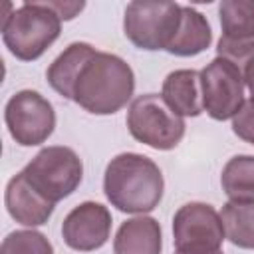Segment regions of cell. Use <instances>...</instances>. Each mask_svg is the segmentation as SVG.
I'll return each instance as SVG.
<instances>
[{
	"label": "cell",
	"instance_id": "6da1fadb",
	"mask_svg": "<svg viewBox=\"0 0 254 254\" xmlns=\"http://www.w3.org/2000/svg\"><path fill=\"white\" fill-rule=\"evenodd\" d=\"M133 91L131 65L115 54L95 50L81 64L69 99L93 115H113L127 105Z\"/></svg>",
	"mask_w": 254,
	"mask_h": 254
},
{
	"label": "cell",
	"instance_id": "7a4b0ae2",
	"mask_svg": "<svg viewBox=\"0 0 254 254\" xmlns=\"http://www.w3.org/2000/svg\"><path fill=\"white\" fill-rule=\"evenodd\" d=\"M165 181L159 165L139 153H121L109 161L103 192L111 206L127 214H145L163 198Z\"/></svg>",
	"mask_w": 254,
	"mask_h": 254
},
{
	"label": "cell",
	"instance_id": "3957f363",
	"mask_svg": "<svg viewBox=\"0 0 254 254\" xmlns=\"http://www.w3.org/2000/svg\"><path fill=\"white\" fill-rule=\"evenodd\" d=\"M62 32V18L46 2H24L2 24V40L10 54L22 62L38 60Z\"/></svg>",
	"mask_w": 254,
	"mask_h": 254
},
{
	"label": "cell",
	"instance_id": "277c9868",
	"mask_svg": "<svg viewBox=\"0 0 254 254\" xmlns=\"http://www.w3.org/2000/svg\"><path fill=\"white\" fill-rule=\"evenodd\" d=\"M24 179L50 202L69 196L83 179V163L79 155L64 145L44 147L24 169Z\"/></svg>",
	"mask_w": 254,
	"mask_h": 254
},
{
	"label": "cell",
	"instance_id": "5b68a950",
	"mask_svg": "<svg viewBox=\"0 0 254 254\" xmlns=\"http://www.w3.org/2000/svg\"><path fill=\"white\" fill-rule=\"evenodd\" d=\"M185 119L157 93L135 97L127 109V129L131 137L157 151L175 149L185 137Z\"/></svg>",
	"mask_w": 254,
	"mask_h": 254
},
{
	"label": "cell",
	"instance_id": "8992f818",
	"mask_svg": "<svg viewBox=\"0 0 254 254\" xmlns=\"http://www.w3.org/2000/svg\"><path fill=\"white\" fill-rule=\"evenodd\" d=\"M181 12L177 2H131L123 18L125 36L141 50H167L181 26Z\"/></svg>",
	"mask_w": 254,
	"mask_h": 254
},
{
	"label": "cell",
	"instance_id": "52a82bcc",
	"mask_svg": "<svg viewBox=\"0 0 254 254\" xmlns=\"http://www.w3.org/2000/svg\"><path fill=\"white\" fill-rule=\"evenodd\" d=\"M224 238L222 218L206 202H187L173 216L177 254H214L220 250Z\"/></svg>",
	"mask_w": 254,
	"mask_h": 254
},
{
	"label": "cell",
	"instance_id": "ba28073f",
	"mask_svg": "<svg viewBox=\"0 0 254 254\" xmlns=\"http://www.w3.org/2000/svg\"><path fill=\"white\" fill-rule=\"evenodd\" d=\"M4 121L10 137L18 145L34 147L54 133L56 111L42 93L22 89L8 99L4 107Z\"/></svg>",
	"mask_w": 254,
	"mask_h": 254
},
{
	"label": "cell",
	"instance_id": "9c48e42d",
	"mask_svg": "<svg viewBox=\"0 0 254 254\" xmlns=\"http://www.w3.org/2000/svg\"><path fill=\"white\" fill-rule=\"evenodd\" d=\"M200 91L202 109L216 121L232 119L246 103L242 69L220 56L200 71Z\"/></svg>",
	"mask_w": 254,
	"mask_h": 254
},
{
	"label": "cell",
	"instance_id": "30bf717a",
	"mask_svg": "<svg viewBox=\"0 0 254 254\" xmlns=\"http://www.w3.org/2000/svg\"><path fill=\"white\" fill-rule=\"evenodd\" d=\"M218 16L222 36L216 54L242 67L254 56V0H224Z\"/></svg>",
	"mask_w": 254,
	"mask_h": 254
},
{
	"label": "cell",
	"instance_id": "8fae6325",
	"mask_svg": "<svg viewBox=\"0 0 254 254\" xmlns=\"http://www.w3.org/2000/svg\"><path fill=\"white\" fill-rule=\"evenodd\" d=\"M111 234V212L101 202L85 200L73 206L62 222L64 242L79 252L101 248Z\"/></svg>",
	"mask_w": 254,
	"mask_h": 254
},
{
	"label": "cell",
	"instance_id": "7c38bea8",
	"mask_svg": "<svg viewBox=\"0 0 254 254\" xmlns=\"http://www.w3.org/2000/svg\"><path fill=\"white\" fill-rule=\"evenodd\" d=\"M4 202H6L8 214L24 226L46 224L56 206L54 202H50L48 198H44L38 190H34L30 187V183L24 179L22 171L8 181L6 192H4Z\"/></svg>",
	"mask_w": 254,
	"mask_h": 254
},
{
	"label": "cell",
	"instance_id": "4fadbf2b",
	"mask_svg": "<svg viewBox=\"0 0 254 254\" xmlns=\"http://www.w3.org/2000/svg\"><path fill=\"white\" fill-rule=\"evenodd\" d=\"M165 103L181 117H196L202 109V91H200V71L196 69H175L171 71L161 89Z\"/></svg>",
	"mask_w": 254,
	"mask_h": 254
},
{
	"label": "cell",
	"instance_id": "5bb4252c",
	"mask_svg": "<svg viewBox=\"0 0 254 254\" xmlns=\"http://www.w3.org/2000/svg\"><path fill=\"white\" fill-rule=\"evenodd\" d=\"M161 224L153 216H135L125 220L113 240V254H161Z\"/></svg>",
	"mask_w": 254,
	"mask_h": 254
},
{
	"label": "cell",
	"instance_id": "9a60e30c",
	"mask_svg": "<svg viewBox=\"0 0 254 254\" xmlns=\"http://www.w3.org/2000/svg\"><path fill=\"white\" fill-rule=\"evenodd\" d=\"M212 42V30L208 20L194 8L183 6L181 12V26L169 44L167 52L179 58H190L204 52Z\"/></svg>",
	"mask_w": 254,
	"mask_h": 254
},
{
	"label": "cell",
	"instance_id": "2e32d148",
	"mask_svg": "<svg viewBox=\"0 0 254 254\" xmlns=\"http://www.w3.org/2000/svg\"><path fill=\"white\" fill-rule=\"evenodd\" d=\"M95 52V48L91 44L85 42H73L69 44L48 67L46 77L48 83L52 85L54 91H58L62 97L69 99L71 95V85L75 81V75L81 67V64Z\"/></svg>",
	"mask_w": 254,
	"mask_h": 254
},
{
	"label": "cell",
	"instance_id": "e0dca14e",
	"mask_svg": "<svg viewBox=\"0 0 254 254\" xmlns=\"http://www.w3.org/2000/svg\"><path fill=\"white\" fill-rule=\"evenodd\" d=\"M226 238L246 250H254V200H228L220 212Z\"/></svg>",
	"mask_w": 254,
	"mask_h": 254
},
{
	"label": "cell",
	"instance_id": "ac0fdd59",
	"mask_svg": "<svg viewBox=\"0 0 254 254\" xmlns=\"http://www.w3.org/2000/svg\"><path fill=\"white\" fill-rule=\"evenodd\" d=\"M220 185L230 200H254V155L228 159L220 175Z\"/></svg>",
	"mask_w": 254,
	"mask_h": 254
},
{
	"label": "cell",
	"instance_id": "d6986e66",
	"mask_svg": "<svg viewBox=\"0 0 254 254\" xmlns=\"http://www.w3.org/2000/svg\"><path fill=\"white\" fill-rule=\"evenodd\" d=\"M0 254H54V246L38 230H14L2 240Z\"/></svg>",
	"mask_w": 254,
	"mask_h": 254
},
{
	"label": "cell",
	"instance_id": "ffe728a7",
	"mask_svg": "<svg viewBox=\"0 0 254 254\" xmlns=\"http://www.w3.org/2000/svg\"><path fill=\"white\" fill-rule=\"evenodd\" d=\"M232 131L242 141L254 145V103L246 101L242 109L232 117Z\"/></svg>",
	"mask_w": 254,
	"mask_h": 254
},
{
	"label": "cell",
	"instance_id": "44dd1931",
	"mask_svg": "<svg viewBox=\"0 0 254 254\" xmlns=\"http://www.w3.org/2000/svg\"><path fill=\"white\" fill-rule=\"evenodd\" d=\"M62 20H71V18H75L81 10H83V6H85V2H46Z\"/></svg>",
	"mask_w": 254,
	"mask_h": 254
},
{
	"label": "cell",
	"instance_id": "7402d4cb",
	"mask_svg": "<svg viewBox=\"0 0 254 254\" xmlns=\"http://www.w3.org/2000/svg\"><path fill=\"white\" fill-rule=\"evenodd\" d=\"M242 69V77H244V85L250 91V101L254 103V56L240 67Z\"/></svg>",
	"mask_w": 254,
	"mask_h": 254
},
{
	"label": "cell",
	"instance_id": "603a6c76",
	"mask_svg": "<svg viewBox=\"0 0 254 254\" xmlns=\"http://www.w3.org/2000/svg\"><path fill=\"white\" fill-rule=\"evenodd\" d=\"M175 254H177V252H175ZM214 254H222V252H220V250H218V252H214Z\"/></svg>",
	"mask_w": 254,
	"mask_h": 254
}]
</instances>
